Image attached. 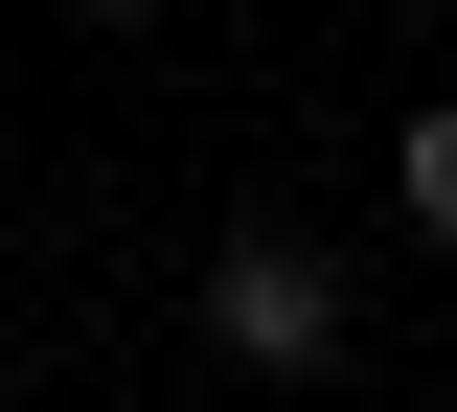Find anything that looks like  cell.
I'll return each mask as SVG.
<instances>
[{
    "label": "cell",
    "mask_w": 457,
    "mask_h": 412,
    "mask_svg": "<svg viewBox=\"0 0 457 412\" xmlns=\"http://www.w3.org/2000/svg\"><path fill=\"white\" fill-rule=\"evenodd\" d=\"M206 344L252 366V390H320V366L366 344V298H343V252H297V230H228V252H206Z\"/></svg>",
    "instance_id": "6da1fadb"
},
{
    "label": "cell",
    "mask_w": 457,
    "mask_h": 412,
    "mask_svg": "<svg viewBox=\"0 0 457 412\" xmlns=\"http://www.w3.org/2000/svg\"><path fill=\"white\" fill-rule=\"evenodd\" d=\"M389 206H411V252H457V92H411V138H389Z\"/></svg>",
    "instance_id": "7a4b0ae2"
},
{
    "label": "cell",
    "mask_w": 457,
    "mask_h": 412,
    "mask_svg": "<svg viewBox=\"0 0 457 412\" xmlns=\"http://www.w3.org/2000/svg\"><path fill=\"white\" fill-rule=\"evenodd\" d=\"M69 23H137V0H69Z\"/></svg>",
    "instance_id": "3957f363"
}]
</instances>
